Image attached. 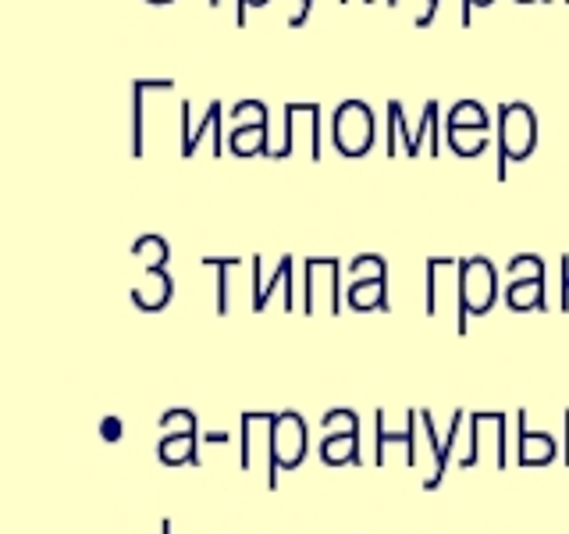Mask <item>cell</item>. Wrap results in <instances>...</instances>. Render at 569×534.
<instances>
[{
	"mask_svg": "<svg viewBox=\"0 0 569 534\" xmlns=\"http://www.w3.org/2000/svg\"><path fill=\"white\" fill-rule=\"evenodd\" d=\"M509 281H530V278H545V260L538 254H516L506 264Z\"/></svg>",
	"mask_w": 569,
	"mask_h": 534,
	"instance_id": "cell-20",
	"label": "cell"
},
{
	"mask_svg": "<svg viewBox=\"0 0 569 534\" xmlns=\"http://www.w3.org/2000/svg\"><path fill=\"white\" fill-rule=\"evenodd\" d=\"M150 4H171V0H150Z\"/></svg>",
	"mask_w": 569,
	"mask_h": 534,
	"instance_id": "cell-30",
	"label": "cell"
},
{
	"mask_svg": "<svg viewBox=\"0 0 569 534\" xmlns=\"http://www.w3.org/2000/svg\"><path fill=\"white\" fill-rule=\"evenodd\" d=\"M491 0H462V26H470V11L473 8H488Z\"/></svg>",
	"mask_w": 569,
	"mask_h": 534,
	"instance_id": "cell-25",
	"label": "cell"
},
{
	"mask_svg": "<svg viewBox=\"0 0 569 534\" xmlns=\"http://www.w3.org/2000/svg\"><path fill=\"white\" fill-rule=\"evenodd\" d=\"M174 296V278L168 267H157V271H142V281L132 289V303L139 310H147V314H157V310H164L168 303Z\"/></svg>",
	"mask_w": 569,
	"mask_h": 534,
	"instance_id": "cell-8",
	"label": "cell"
},
{
	"mask_svg": "<svg viewBox=\"0 0 569 534\" xmlns=\"http://www.w3.org/2000/svg\"><path fill=\"white\" fill-rule=\"evenodd\" d=\"M271 445H274V467L296 471L310 449V427L302 421V414H296V409H281V414H274Z\"/></svg>",
	"mask_w": 569,
	"mask_h": 534,
	"instance_id": "cell-5",
	"label": "cell"
},
{
	"mask_svg": "<svg viewBox=\"0 0 569 534\" xmlns=\"http://www.w3.org/2000/svg\"><path fill=\"white\" fill-rule=\"evenodd\" d=\"M228 147H231V154H239V157H249V154L271 157L274 150L267 147V118H263V121H253V125H242V129H236V132H231V139H228Z\"/></svg>",
	"mask_w": 569,
	"mask_h": 534,
	"instance_id": "cell-13",
	"label": "cell"
},
{
	"mask_svg": "<svg viewBox=\"0 0 569 534\" xmlns=\"http://www.w3.org/2000/svg\"><path fill=\"white\" fill-rule=\"evenodd\" d=\"M449 147L459 157H477L488 150V129H449Z\"/></svg>",
	"mask_w": 569,
	"mask_h": 534,
	"instance_id": "cell-18",
	"label": "cell"
},
{
	"mask_svg": "<svg viewBox=\"0 0 569 534\" xmlns=\"http://www.w3.org/2000/svg\"><path fill=\"white\" fill-rule=\"evenodd\" d=\"M491 118L477 100H459L449 111V129H488Z\"/></svg>",
	"mask_w": 569,
	"mask_h": 534,
	"instance_id": "cell-16",
	"label": "cell"
},
{
	"mask_svg": "<svg viewBox=\"0 0 569 534\" xmlns=\"http://www.w3.org/2000/svg\"><path fill=\"white\" fill-rule=\"evenodd\" d=\"M562 459L569 463V409H562Z\"/></svg>",
	"mask_w": 569,
	"mask_h": 534,
	"instance_id": "cell-27",
	"label": "cell"
},
{
	"mask_svg": "<svg viewBox=\"0 0 569 534\" xmlns=\"http://www.w3.org/2000/svg\"><path fill=\"white\" fill-rule=\"evenodd\" d=\"M210 8H221V0H210Z\"/></svg>",
	"mask_w": 569,
	"mask_h": 534,
	"instance_id": "cell-31",
	"label": "cell"
},
{
	"mask_svg": "<svg viewBox=\"0 0 569 534\" xmlns=\"http://www.w3.org/2000/svg\"><path fill=\"white\" fill-rule=\"evenodd\" d=\"M320 427H325L328 435L331 432H360V417H356V409H349V406H335L320 417Z\"/></svg>",
	"mask_w": 569,
	"mask_h": 534,
	"instance_id": "cell-22",
	"label": "cell"
},
{
	"mask_svg": "<svg viewBox=\"0 0 569 534\" xmlns=\"http://www.w3.org/2000/svg\"><path fill=\"white\" fill-rule=\"evenodd\" d=\"M132 257L142 264V271H157V267H168L171 260V246L164 236H142L132 243Z\"/></svg>",
	"mask_w": 569,
	"mask_h": 534,
	"instance_id": "cell-14",
	"label": "cell"
},
{
	"mask_svg": "<svg viewBox=\"0 0 569 534\" xmlns=\"http://www.w3.org/2000/svg\"><path fill=\"white\" fill-rule=\"evenodd\" d=\"M160 427H164V435H200V421H196V414L186 406L160 414Z\"/></svg>",
	"mask_w": 569,
	"mask_h": 534,
	"instance_id": "cell-19",
	"label": "cell"
},
{
	"mask_svg": "<svg viewBox=\"0 0 569 534\" xmlns=\"http://www.w3.org/2000/svg\"><path fill=\"white\" fill-rule=\"evenodd\" d=\"M331 136H335L338 154L363 157L373 147V115H370V107L363 100H346L335 111Z\"/></svg>",
	"mask_w": 569,
	"mask_h": 534,
	"instance_id": "cell-3",
	"label": "cell"
},
{
	"mask_svg": "<svg viewBox=\"0 0 569 534\" xmlns=\"http://www.w3.org/2000/svg\"><path fill=\"white\" fill-rule=\"evenodd\" d=\"M200 435H164L157 445V456L164 467H182V463L200 459Z\"/></svg>",
	"mask_w": 569,
	"mask_h": 534,
	"instance_id": "cell-12",
	"label": "cell"
},
{
	"mask_svg": "<svg viewBox=\"0 0 569 534\" xmlns=\"http://www.w3.org/2000/svg\"><path fill=\"white\" fill-rule=\"evenodd\" d=\"M200 445H228V435H224V432H210V435H200Z\"/></svg>",
	"mask_w": 569,
	"mask_h": 534,
	"instance_id": "cell-29",
	"label": "cell"
},
{
	"mask_svg": "<svg viewBox=\"0 0 569 534\" xmlns=\"http://www.w3.org/2000/svg\"><path fill=\"white\" fill-rule=\"evenodd\" d=\"M562 310H569V257H562Z\"/></svg>",
	"mask_w": 569,
	"mask_h": 534,
	"instance_id": "cell-26",
	"label": "cell"
},
{
	"mask_svg": "<svg viewBox=\"0 0 569 534\" xmlns=\"http://www.w3.org/2000/svg\"><path fill=\"white\" fill-rule=\"evenodd\" d=\"M538 147V115L527 103L498 107V178H506L509 160H523Z\"/></svg>",
	"mask_w": 569,
	"mask_h": 534,
	"instance_id": "cell-2",
	"label": "cell"
},
{
	"mask_svg": "<svg viewBox=\"0 0 569 534\" xmlns=\"http://www.w3.org/2000/svg\"><path fill=\"white\" fill-rule=\"evenodd\" d=\"M292 289V257H281L278 267H274V278H267L263 285H253V310H267V299H271L274 289Z\"/></svg>",
	"mask_w": 569,
	"mask_h": 534,
	"instance_id": "cell-15",
	"label": "cell"
},
{
	"mask_svg": "<svg viewBox=\"0 0 569 534\" xmlns=\"http://www.w3.org/2000/svg\"><path fill=\"white\" fill-rule=\"evenodd\" d=\"M349 281H388L385 257L378 254H360L349 260Z\"/></svg>",
	"mask_w": 569,
	"mask_h": 534,
	"instance_id": "cell-17",
	"label": "cell"
},
{
	"mask_svg": "<svg viewBox=\"0 0 569 534\" xmlns=\"http://www.w3.org/2000/svg\"><path fill=\"white\" fill-rule=\"evenodd\" d=\"M310 8H313V0H302V8H299V14H296V18H289V26H292V29H299L302 22H307V14H310Z\"/></svg>",
	"mask_w": 569,
	"mask_h": 534,
	"instance_id": "cell-28",
	"label": "cell"
},
{
	"mask_svg": "<svg viewBox=\"0 0 569 534\" xmlns=\"http://www.w3.org/2000/svg\"><path fill=\"white\" fill-rule=\"evenodd\" d=\"M338 260L335 257H310L307 260V299H302V310L313 314L320 293H328L331 299V314H342V278H338Z\"/></svg>",
	"mask_w": 569,
	"mask_h": 534,
	"instance_id": "cell-6",
	"label": "cell"
},
{
	"mask_svg": "<svg viewBox=\"0 0 569 534\" xmlns=\"http://www.w3.org/2000/svg\"><path fill=\"white\" fill-rule=\"evenodd\" d=\"M121 435H124L121 417H103V421H100V438H103V442H121Z\"/></svg>",
	"mask_w": 569,
	"mask_h": 534,
	"instance_id": "cell-23",
	"label": "cell"
},
{
	"mask_svg": "<svg viewBox=\"0 0 569 534\" xmlns=\"http://www.w3.org/2000/svg\"><path fill=\"white\" fill-rule=\"evenodd\" d=\"M317 449L328 467H352L360 463V432H331L320 438Z\"/></svg>",
	"mask_w": 569,
	"mask_h": 534,
	"instance_id": "cell-9",
	"label": "cell"
},
{
	"mask_svg": "<svg viewBox=\"0 0 569 534\" xmlns=\"http://www.w3.org/2000/svg\"><path fill=\"white\" fill-rule=\"evenodd\" d=\"M349 310H388V281H349L346 289Z\"/></svg>",
	"mask_w": 569,
	"mask_h": 534,
	"instance_id": "cell-11",
	"label": "cell"
},
{
	"mask_svg": "<svg viewBox=\"0 0 569 534\" xmlns=\"http://www.w3.org/2000/svg\"><path fill=\"white\" fill-rule=\"evenodd\" d=\"M267 0H239V14H236V26H246V11L249 8H263Z\"/></svg>",
	"mask_w": 569,
	"mask_h": 534,
	"instance_id": "cell-24",
	"label": "cell"
},
{
	"mask_svg": "<svg viewBox=\"0 0 569 534\" xmlns=\"http://www.w3.org/2000/svg\"><path fill=\"white\" fill-rule=\"evenodd\" d=\"M506 307L516 314H527V310H545V278H530V281H509L506 285Z\"/></svg>",
	"mask_w": 569,
	"mask_h": 534,
	"instance_id": "cell-10",
	"label": "cell"
},
{
	"mask_svg": "<svg viewBox=\"0 0 569 534\" xmlns=\"http://www.w3.org/2000/svg\"><path fill=\"white\" fill-rule=\"evenodd\" d=\"M459 307H456V332L467 335L470 314H488L498 299V271L488 257H462L459 260Z\"/></svg>",
	"mask_w": 569,
	"mask_h": 534,
	"instance_id": "cell-1",
	"label": "cell"
},
{
	"mask_svg": "<svg viewBox=\"0 0 569 534\" xmlns=\"http://www.w3.org/2000/svg\"><path fill=\"white\" fill-rule=\"evenodd\" d=\"M203 267L218 271V314H228V271H236L239 257H203Z\"/></svg>",
	"mask_w": 569,
	"mask_h": 534,
	"instance_id": "cell-21",
	"label": "cell"
},
{
	"mask_svg": "<svg viewBox=\"0 0 569 534\" xmlns=\"http://www.w3.org/2000/svg\"><path fill=\"white\" fill-rule=\"evenodd\" d=\"M520 4H527V0H520Z\"/></svg>",
	"mask_w": 569,
	"mask_h": 534,
	"instance_id": "cell-32",
	"label": "cell"
},
{
	"mask_svg": "<svg viewBox=\"0 0 569 534\" xmlns=\"http://www.w3.org/2000/svg\"><path fill=\"white\" fill-rule=\"evenodd\" d=\"M271 427L274 414H253L246 409L242 414V445H239V467L253 471L257 459H267V488H278V467H274V445H271Z\"/></svg>",
	"mask_w": 569,
	"mask_h": 534,
	"instance_id": "cell-4",
	"label": "cell"
},
{
	"mask_svg": "<svg viewBox=\"0 0 569 534\" xmlns=\"http://www.w3.org/2000/svg\"><path fill=\"white\" fill-rule=\"evenodd\" d=\"M516 432H520V442H516V463H520V467H548V463L559 456V442L548 432H530L527 409L516 414Z\"/></svg>",
	"mask_w": 569,
	"mask_h": 534,
	"instance_id": "cell-7",
	"label": "cell"
}]
</instances>
